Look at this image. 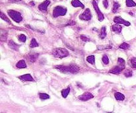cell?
Returning <instances> with one entry per match:
<instances>
[{
    "instance_id": "ffe728a7",
    "label": "cell",
    "mask_w": 136,
    "mask_h": 113,
    "mask_svg": "<svg viewBox=\"0 0 136 113\" xmlns=\"http://www.w3.org/2000/svg\"><path fill=\"white\" fill-rule=\"evenodd\" d=\"M106 36V29L105 27H103L101 28V32H100V37L101 39H104L105 37Z\"/></svg>"
},
{
    "instance_id": "e575fe53",
    "label": "cell",
    "mask_w": 136,
    "mask_h": 113,
    "mask_svg": "<svg viewBox=\"0 0 136 113\" xmlns=\"http://www.w3.org/2000/svg\"><path fill=\"white\" fill-rule=\"evenodd\" d=\"M103 5H104V6L105 8H108V0H104V1H103Z\"/></svg>"
},
{
    "instance_id": "e0dca14e",
    "label": "cell",
    "mask_w": 136,
    "mask_h": 113,
    "mask_svg": "<svg viewBox=\"0 0 136 113\" xmlns=\"http://www.w3.org/2000/svg\"><path fill=\"white\" fill-rule=\"evenodd\" d=\"M121 29H122V27L121 26L119 25H114L112 26V30L113 31L115 32H117V33H120L121 31Z\"/></svg>"
},
{
    "instance_id": "9c48e42d",
    "label": "cell",
    "mask_w": 136,
    "mask_h": 113,
    "mask_svg": "<svg viewBox=\"0 0 136 113\" xmlns=\"http://www.w3.org/2000/svg\"><path fill=\"white\" fill-rule=\"evenodd\" d=\"M55 69H58L62 73H70V66H63V65H58L54 67Z\"/></svg>"
},
{
    "instance_id": "5bb4252c",
    "label": "cell",
    "mask_w": 136,
    "mask_h": 113,
    "mask_svg": "<svg viewBox=\"0 0 136 113\" xmlns=\"http://www.w3.org/2000/svg\"><path fill=\"white\" fill-rule=\"evenodd\" d=\"M72 5L74 7H81V8H84V5L82 4L79 0H73L72 1Z\"/></svg>"
},
{
    "instance_id": "9a60e30c",
    "label": "cell",
    "mask_w": 136,
    "mask_h": 113,
    "mask_svg": "<svg viewBox=\"0 0 136 113\" xmlns=\"http://www.w3.org/2000/svg\"><path fill=\"white\" fill-rule=\"evenodd\" d=\"M8 44H9V46H10V48H11L12 50H18L19 47H20V45L16 44L15 42H14L13 41H10Z\"/></svg>"
},
{
    "instance_id": "7c38bea8",
    "label": "cell",
    "mask_w": 136,
    "mask_h": 113,
    "mask_svg": "<svg viewBox=\"0 0 136 113\" xmlns=\"http://www.w3.org/2000/svg\"><path fill=\"white\" fill-rule=\"evenodd\" d=\"M70 73H76L80 71V68L76 64H70Z\"/></svg>"
},
{
    "instance_id": "52a82bcc",
    "label": "cell",
    "mask_w": 136,
    "mask_h": 113,
    "mask_svg": "<svg viewBox=\"0 0 136 113\" xmlns=\"http://www.w3.org/2000/svg\"><path fill=\"white\" fill-rule=\"evenodd\" d=\"M124 68H123V67H122L121 66H120V65L117 64V66H116V67L113 68L112 69H110V70L109 71V73H113V74L117 75V74H120V73L122 72V70H123Z\"/></svg>"
},
{
    "instance_id": "f546056e",
    "label": "cell",
    "mask_w": 136,
    "mask_h": 113,
    "mask_svg": "<svg viewBox=\"0 0 136 113\" xmlns=\"http://www.w3.org/2000/svg\"><path fill=\"white\" fill-rule=\"evenodd\" d=\"M18 38H19V41H21V42H25L26 41V40H27V37H26L25 35H23V34L19 35Z\"/></svg>"
},
{
    "instance_id": "603a6c76",
    "label": "cell",
    "mask_w": 136,
    "mask_h": 113,
    "mask_svg": "<svg viewBox=\"0 0 136 113\" xmlns=\"http://www.w3.org/2000/svg\"><path fill=\"white\" fill-rule=\"evenodd\" d=\"M126 5L128 7H132L136 6V3L133 0H126Z\"/></svg>"
},
{
    "instance_id": "ba28073f",
    "label": "cell",
    "mask_w": 136,
    "mask_h": 113,
    "mask_svg": "<svg viewBox=\"0 0 136 113\" xmlns=\"http://www.w3.org/2000/svg\"><path fill=\"white\" fill-rule=\"evenodd\" d=\"M114 21L116 24H122V25H124L125 26H127V27H128V26L130 25V23L125 21L121 17H116L114 19Z\"/></svg>"
},
{
    "instance_id": "8d00e7d4",
    "label": "cell",
    "mask_w": 136,
    "mask_h": 113,
    "mask_svg": "<svg viewBox=\"0 0 136 113\" xmlns=\"http://www.w3.org/2000/svg\"><path fill=\"white\" fill-rule=\"evenodd\" d=\"M9 1H21L22 0H9Z\"/></svg>"
},
{
    "instance_id": "83f0119b",
    "label": "cell",
    "mask_w": 136,
    "mask_h": 113,
    "mask_svg": "<svg viewBox=\"0 0 136 113\" xmlns=\"http://www.w3.org/2000/svg\"><path fill=\"white\" fill-rule=\"evenodd\" d=\"M124 75L127 77H131L132 76V71L130 70V69H127L126 70L124 73H123Z\"/></svg>"
},
{
    "instance_id": "d6986e66",
    "label": "cell",
    "mask_w": 136,
    "mask_h": 113,
    "mask_svg": "<svg viewBox=\"0 0 136 113\" xmlns=\"http://www.w3.org/2000/svg\"><path fill=\"white\" fill-rule=\"evenodd\" d=\"M86 60H87L88 62L91 63L92 65H94V63H95V57H94V55L88 56L86 58Z\"/></svg>"
},
{
    "instance_id": "6da1fadb",
    "label": "cell",
    "mask_w": 136,
    "mask_h": 113,
    "mask_svg": "<svg viewBox=\"0 0 136 113\" xmlns=\"http://www.w3.org/2000/svg\"><path fill=\"white\" fill-rule=\"evenodd\" d=\"M53 55L56 58H64L65 57L68 56V51L65 49V48H54L52 52Z\"/></svg>"
},
{
    "instance_id": "277c9868",
    "label": "cell",
    "mask_w": 136,
    "mask_h": 113,
    "mask_svg": "<svg viewBox=\"0 0 136 113\" xmlns=\"http://www.w3.org/2000/svg\"><path fill=\"white\" fill-rule=\"evenodd\" d=\"M92 5H93L96 12L97 15H98V20H99L100 21H102L104 20V16L103 15V13L100 11V10L99 7H98V1H97V0H94V1H92Z\"/></svg>"
},
{
    "instance_id": "8fae6325",
    "label": "cell",
    "mask_w": 136,
    "mask_h": 113,
    "mask_svg": "<svg viewBox=\"0 0 136 113\" xmlns=\"http://www.w3.org/2000/svg\"><path fill=\"white\" fill-rule=\"evenodd\" d=\"M19 79L23 81H35V79L30 74H25L21 76H19Z\"/></svg>"
},
{
    "instance_id": "5b68a950",
    "label": "cell",
    "mask_w": 136,
    "mask_h": 113,
    "mask_svg": "<svg viewBox=\"0 0 136 113\" xmlns=\"http://www.w3.org/2000/svg\"><path fill=\"white\" fill-rule=\"evenodd\" d=\"M79 18L83 21H89L92 18V14L90 12V10L89 9H86L85 11L79 16Z\"/></svg>"
},
{
    "instance_id": "cb8c5ba5",
    "label": "cell",
    "mask_w": 136,
    "mask_h": 113,
    "mask_svg": "<svg viewBox=\"0 0 136 113\" xmlns=\"http://www.w3.org/2000/svg\"><path fill=\"white\" fill-rule=\"evenodd\" d=\"M39 46V44L37 42V41L35 40V38H33L31 41V44H30V47L32 48H35V47H37Z\"/></svg>"
},
{
    "instance_id": "1f68e13d",
    "label": "cell",
    "mask_w": 136,
    "mask_h": 113,
    "mask_svg": "<svg viewBox=\"0 0 136 113\" xmlns=\"http://www.w3.org/2000/svg\"><path fill=\"white\" fill-rule=\"evenodd\" d=\"M1 18L3 19V20H4V21H5L8 23H11V21H10V19H8L6 17V15H5V14H3L2 12L1 13Z\"/></svg>"
},
{
    "instance_id": "7402d4cb",
    "label": "cell",
    "mask_w": 136,
    "mask_h": 113,
    "mask_svg": "<svg viewBox=\"0 0 136 113\" xmlns=\"http://www.w3.org/2000/svg\"><path fill=\"white\" fill-rule=\"evenodd\" d=\"M120 5L119 3H117V2H114L113 9H112V12L114 13L117 12L118 9H120Z\"/></svg>"
},
{
    "instance_id": "4dcf8cb0",
    "label": "cell",
    "mask_w": 136,
    "mask_h": 113,
    "mask_svg": "<svg viewBox=\"0 0 136 113\" xmlns=\"http://www.w3.org/2000/svg\"><path fill=\"white\" fill-rule=\"evenodd\" d=\"M130 63H131V66L133 68H136V58H132L130 60Z\"/></svg>"
},
{
    "instance_id": "8992f818",
    "label": "cell",
    "mask_w": 136,
    "mask_h": 113,
    "mask_svg": "<svg viewBox=\"0 0 136 113\" xmlns=\"http://www.w3.org/2000/svg\"><path fill=\"white\" fill-rule=\"evenodd\" d=\"M93 97H94L93 95L91 94L90 93H88V92H86V93H83L81 95H80L78 97V99L80 100H82V101H86V100L91 99Z\"/></svg>"
},
{
    "instance_id": "d6a6232c",
    "label": "cell",
    "mask_w": 136,
    "mask_h": 113,
    "mask_svg": "<svg viewBox=\"0 0 136 113\" xmlns=\"http://www.w3.org/2000/svg\"><path fill=\"white\" fill-rule=\"evenodd\" d=\"M80 39H81L82 41H84V42H88V41H90V39H89L88 38L86 37V36H84V35H80Z\"/></svg>"
},
{
    "instance_id": "7a4b0ae2",
    "label": "cell",
    "mask_w": 136,
    "mask_h": 113,
    "mask_svg": "<svg viewBox=\"0 0 136 113\" xmlns=\"http://www.w3.org/2000/svg\"><path fill=\"white\" fill-rule=\"evenodd\" d=\"M7 13L11 19L16 23H20L22 21V16L21 13L14 10H8Z\"/></svg>"
},
{
    "instance_id": "3957f363",
    "label": "cell",
    "mask_w": 136,
    "mask_h": 113,
    "mask_svg": "<svg viewBox=\"0 0 136 113\" xmlns=\"http://www.w3.org/2000/svg\"><path fill=\"white\" fill-rule=\"evenodd\" d=\"M67 9L65 7L61 6H57L54 9L53 12V15L54 17H58L59 16H64L66 15L67 13Z\"/></svg>"
},
{
    "instance_id": "f1b7e54d",
    "label": "cell",
    "mask_w": 136,
    "mask_h": 113,
    "mask_svg": "<svg viewBox=\"0 0 136 113\" xmlns=\"http://www.w3.org/2000/svg\"><path fill=\"white\" fill-rule=\"evenodd\" d=\"M117 64L120 65V66H121L122 67H123V68H125V61H124L123 58H118Z\"/></svg>"
},
{
    "instance_id": "44dd1931",
    "label": "cell",
    "mask_w": 136,
    "mask_h": 113,
    "mask_svg": "<svg viewBox=\"0 0 136 113\" xmlns=\"http://www.w3.org/2000/svg\"><path fill=\"white\" fill-rule=\"evenodd\" d=\"M70 91V87H68L67 89H64V90H63L62 92H61V93H62V96H63L64 98H66L67 96L68 95V94H69Z\"/></svg>"
},
{
    "instance_id": "30bf717a",
    "label": "cell",
    "mask_w": 136,
    "mask_h": 113,
    "mask_svg": "<svg viewBox=\"0 0 136 113\" xmlns=\"http://www.w3.org/2000/svg\"><path fill=\"white\" fill-rule=\"evenodd\" d=\"M50 0H45L43 3H41L39 5V9L41 11H47V9L48 6L50 4Z\"/></svg>"
},
{
    "instance_id": "2e32d148",
    "label": "cell",
    "mask_w": 136,
    "mask_h": 113,
    "mask_svg": "<svg viewBox=\"0 0 136 113\" xmlns=\"http://www.w3.org/2000/svg\"><path fill=\"white\" fill-rule=\"evenodd\" d=\"M16 67H17V68H19V69L25 68H27L25 61L24 60H20V61H19L17 63V64H16Z\"/></svg>"
},
{
    "instance_id": "836d02e7",
    "label": "cell",
    "mask_w": 136,
    "mask_h": 113,
    "mask_svg": "<svg viewBox=\"0 0 136 113\" xmlns=\"http://www.w3.org/2000/svg\"><path fill=\"white\" fill-rule=\"evenodd\" d=\"M112 46H98V48L99 50H105V49H110L111 48Z\"/></svg>"
},
{
    "instance_id": "4fadbf2b",
    "label": "cell",
    "mask_w": 136,
    "mask_h": 113,
    "mask_svg": "<svg viewBox=\"0 0 136 113\" xmlns=\"http://www.w3.org/2000/svg\"><path fill=\"white\" fill-rule=\"evenodd\" d=\"M39 56V54H31L27 56V59L30 62L33 63L37 60Z\"/></svg>"
},
{
    "instance_id": "d4e9b609",
    "label": "cell",
    "mask_w": 136,
    "mask_h": 113,
    "mask_svg": "<svg viewBox=\"0 0 136 113\" xmlns=\"http://www.w3.org/2000/svg\"><path fill=\"white\" fill-rule=\"evenodd\" d=\"M130 48V44H127L126 42H123V43H122V44L120 46V48L123 49V50H128Z\"/></svg>"
},
{
    "instance_id": "484cf974",
    "label": "cell",
    "mask_w": 136,
    "mask_h": 113,
    "mask_svg": "<svg viewBox=\"0 0 136 113\" xmlns=\"http://www.w3.org/2000/svg\"><path fill=\"white\" fill-rule=\"evenodd\" d=\"M39 97H40V99H42V100H46V99H49L50 97H49V95L46 94V93H40V94H39Z\"/></svg>"
},
{
    "instance_id": "ac0fdd59",
    "label": "cell",
    "mask_w": 136,
    "mask_h": 113,
    "mask_svg": "<svg viewBox=\"0 0 136 113\" xmlns=\"http://www.w3.org/2000/svg\"><path fill=\"white\" fill-rule=\"evenodd\" d=\"M114 97L116 98V99L117 100H123L125 99V97L123 94H121V93L117 92L114 94Z\"/></svg>"
},
{
    "instance_id": "d590c367",
    "label": "cell",
    "mask_w": 136,
    "mask_h": 113,
    "mask_svg": "<svg viewBox=\"0 0 136 113\" xmlns=\"http://www.w3.org/2000/svg\"><path fill=\"white\" fill-rule=\"evenodd\" d=\"M31 5H33V6H34L35 5V3H34V2L33 1H32V2H30V3H29Z\"/></svg>"
},
{
    "instance_id": "4316f807",
    "label": "cell",
    "mask_w": 136,
    "mask_h": 113,
    "mask_svg": "<svg viewBox=\"0 0 136 113\" xmlns=\"http://www.w3.org/2000/svg\"><path fill=\"white\" fill-rule=\"evenodd\" d=\"M102 60L103 63H104V64H106V65H107V64L109 63V58H108V56H107V55H106V54L103 56Z\"/></svg>"
}]
</instances>
